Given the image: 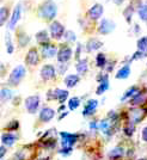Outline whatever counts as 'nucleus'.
Instances as JSON below:
<instances>
[{
	"label": "nucleus",
	"instance_id": "obj_1",
	"mask_svg": "<svg viewBox=\"0 0 147 160\" xmlns=\"http://www.w3.org/2000/svg\"><path fill=\"white\" fill-rule=\"evenodd\" d=\"M56 11H58V8L53 1H46L38 8V13L44 19H53L56 16Z\"/></svg>",
	"mask_w": 147,
	"mask_h": 160
},
{
	"label": "nucleus",
	"instance_id": "obj_2",
	"mask_svg": "<svg viewBox=\"0 0 147 160\" xmlns=\"http://www.w3.org/2000/svg\"><path fill=\"white\" fill-rule=\"evenodd\" d=\"M25 73H27V71H25L24 66L19 65V66L14 67L13 71L10 74V78H8L10 84H12V85H18L20 82V80L24 78Z\"/></svg>",
	"mask_w": 147,
	"mask_h": 160
},
{
	"label": "nucleus",
	"instance_id": "obj_3",
	"mask_svg": "<svg viewBox=\"0 0 147 160\" xmlns=\"http://www.w3.org/2000/svg\"><path fill=\"white\" fill-rule=\"evenodd\" d=\"M65 28L60 22H53L50 25V36L55 40H60L61 37L65 35Z\"/></svg>",
	"mask_w": 147,
	"mask_h": 160
},
{
	"label": "nucleus",
	"instance_id": "obj_4",
	"mask_svg": "<svg viewBox=\"0 0 147 160\" xmlns=\"http://www.w3.org/2000/svg\"><path fill=\"white\" fill-rule=\"evenodd\" d=\"M40 105V97L38 96H30L25 99V108L30 113H35Z\"/></svg>",
	"mask_w": 147,
	"mask_h": 160
},
{
	"label": "nucleus",
	"instance_id": "obj_5",
	"mask_svg": "<svg viewBox=\"0 0 147 160\" xmlns=\"http://www.w3.org/2000/svg\"><path fill=\"white\" fill-rule=\"evenodd\" d=\"M115 29V23L109 19H103L98 27V32L102 35H108Z\"/></svg>",
	"mask_w": 147,
	"mask_h": 160
},
{
	"label": "nucleus",
	"instance_id": "obj_6",
	"mask_svg": "<svg viewBox=\"0 0 147 160\" xmlns=\"http://www.w3.org/2000/svg\"><path fill=\"white\" fill-rule=\"evenodd\" d=\"M103 11H104V8H103V6H102L100 4H94V6L89 10L87 14H89V17H90L91 19L97 20L98 18H100V17H102Z\"/></svg>",
	"mask_w": 147,
	"mask_h": 160
},
{
	"label": "nucleus",
	"instance_id": "obj_7",
	"mask_svg": "<svg viewBox=\"0 0 147 160\" xmlns=\"http://www.w3.org/2000/svg\"><path fill=\"white\" fill-rule=\"evenodd\" d=\"M72 56V49L69 47H62L58 53V60L60 63H66Z\"/></svg>",
	"mask_w": 147,
	"mask_h": 160
},
{
	"label": "nucleus",
	"instance_id": "obj_8",
	"mask_svg": "<svg viewBox=\"0 0 147 160\" xmlns=\"http://www.w3.org/2000/svg\"><path fill=\"white\" fill-rule=\"evenodd\" d=\"M41 77L44 80H50L55 77V68L52 65H44L41 69Z\"/></svg>",
	"mask_w": 147,
	"mask_h": 160
},
{
	"label": "nucleus",
	"instance_id": "obj_9",
	"mask_svg": "<svg viewBox=\"0 0 147 160\" xmlns=\"http://www.w3.org/2000/svg\"><path fill=\"white\" fill-rule=\"evenodd\" d=\"M25 61H27L28 65H30V66L37 65V62H38V53H37V49H36V48H31V49L28 52Z\"/></svg>",
	"mask_w": 147,
	"mask_h": 160
},
{
	"label": "nucleus",
	"instance_id": "obj_10",
	"mask_svg": "<svg viewBox=\"0 0 147 160\" xmlns=\"http://www.w3.org/2000/svg\"><path fill=\"white\" fill-rule=\"evenodd\" d=\"M58 53L59 52H58L56 47L53 46V44H50V43L43 46V48H42V55H43V58H47V59L48 58H53V56H55V54Z\"/></svg>",
	"mask_w": 147,
	"mask_h": 160
},
{
	"label": "nucleus",
	"instance_id": "obj_11",
	"mask_svg": "<svg viewBox=\"0 0 147 160\" xmlns=\"http://www.w3.org/2000/svg\"><path fill=\"white\" fill-rule=\"evenodd\" d=\"M60 135H61V138L63 139V140H62V145H63L65 147H66V145H68V146L71 147L74 143V142L77 141V135H73V134H69V133H66V132H62Z\"/></svg>",
	"mask_w": 147,
	"mask_h": 160
},
{
	"label": "nucleus",
	"instance_id": "obj_12",
	"mask_svg": "<svg viewBox=\"0 0 147 160\" xmlns=\"http://www.w3.org/2000/svg\"><path fill=\"white\" fill-rule=\"evenodd\" d=\"M54 115H55V111H54L53 109H50V108H43L40 113V118L43 122H49L54 117Z\"/></svg>",
	"mask_w": 147,
	"mask_h": 160
},
{
	"label": "nucleus",
	"instance_id": "obj_13",
	"mask_svg": "<svg viewBox=\"0 0 147 160\" xmlns=\"http://www.w3.org/2000/svg\"><path fill=\"white\" fill-rule=\"evenodd\" d=\"M97 105H98V102H97V100H94V99L89 100L86 103V107L84 109V111H83V115H84V116H89V115L94 113Z\"/></svg>",
	"mask_w": 147,
	"mask_h": 160
},
{
	"label": "nucleus",
	"instance_id": "obj_14",
	"mask_svg": "<svg viewBox=\"0 0 147 160\" xmlns=\"http://www.w3.org/2000/svg\"><path fill=\"white\" fill-rule=\"evenodd\" d=\"M20 18V5L14 7L13 10V13H12V17H11V20H10V24H8V27L10 29H14L16 27V24H17V22L19 20Z\"/></svg>",
	"mask_w": 147,
	"mask_h": 160
},
{
	"label": "nucleus",
	"instance_id": "obj_15",
	"mask_svg": "<svg viewBox=\"0 0 147 160\" xmlns=\"http://www.w3.org/2000/svg\"><path fill=\"white\" fill-rule=\"evenodd\" d=\"M103 46V43L98 40H90L87 42L86 44V50L89 53H91V52H94V50H97V49H99L100 47Z\"/></svg>",
	"mask_w": 147,
	"mask_h": 160
},
{
	"label": "nucleus",
	"instance_id": "obj_16",
	"mask_svg": "<svg viewBox=\"0 0 147 160\" xmlns=\"http://www.w3.org/2000/svg\"><path fill=\"white\" fill-rule=\"evenodd\" d=\"M79 82V77L75 74H69L65 78V84L67 87H74Z\"/></svg>",
	"mask_w": 147,
	"mask_h": 160
},
{
	"label": "nucleus",
	"instance_id": "obj_17",
	"mask_svg": "<svg viewBox=\"0 0 147 160\" xmlns=\"http://www.w3.org/2000/svg\"><path fill=\"white\" fill-rule=\"evenodd\" d=\"M67 97H68V91H66V90H60V88H58V90H55V92H54V98H56L60 103H63V102L67 99Z\"/></svg>",
	"mask_w": 147,
	"mask_h": 160
},
{
	"label": "nucleus",
	"instance_id": "obj_18",
	"mask_svg": "<svg viewBox=\"0 0 147 160\" xmlns=\"http://www.w3.org/2000/svg\"><path fill=\"white\" fill-rule=\"evenodd\" d=\"M129 74H130V67H129V65H126V66H123L120 71L117 72L116 78H117V79H126V78L129 77Z\"/></svg>",
	"mask_w": 147,
	"mask_h": 160
},
{
	"label": "nucleus",
	"instance_id": "obj_19",
	"mask_svg": "<svg viewBox=\"0 0 147 160\" xmlns=\"http://www.w3.org/2000/svg\"><path fill=\"white\" fill-rule=\"evenodd\" d=\"M1 141H3V143L5 145V146H12L14 143V141H16V136H14L13 134H4L3 136H1Z\"/></svg>",
	"mask_w": 147,
	"mask_h": 160
},
{
	"label": "nucleus",
	"instance_id": "obj_20",
	"mask_svg": "<svg viewBox=\"0 0 147 160\" xmlns=\"http://www.w3.org/2000/svg\"><path fill=\"white\" fill-rule=\"evenodd\" d=\"M36 40L38 43L41 44H48V41H49V36H48L47 31H44V30H42L40 32L36 33Z\"/></svg>",
	"mask_w": 147,
	"mask_h": 160
},
{
	"label": "nucleus",
	"instance_id": "obj_21",
	"mask_svg": "<svg viewBox=\"0 0 147 160\" xmlns=\"http://www.w3.org/2000/svg\"><path fill=\"white\" fill-rule=\"evenodd\" d=\"M109 88V81H108V75H104L103 79L100 81V85L97 88V94H102L103 92H105Z\"/></svg>",
	"mask_w": 147,
	"mask_h": 160
},
{
	"label": "nucleus",
	"instance_id": "obj_22",
	"mask_svg": "<svg viewBox=\"0 0 147 160\" xmlns=\"http://www.w3.org/2000/svg\"><path fill=\"white\" fill-rule=\"evenodd\" d=\"M87 68H89V65H87L86 60H80L78 63H77V71L79 74L86 73Z\"/></svg>",
	"mask_w": 147,
	"mask_h": 160
},
{
	"label": "nucleus",
	"instance_id": "obj_23",
	"mask_svg": "<svg viewBox=\"0 0 147 160\" xmlns=\"http://www.w3.org/2000/svg\"><path fill=\"white\" fill-rule=\"evenodd\" d=\"M138 49L140 52H144V53L147 52V36H145V37H142V38L138 41Z\"/></svg>",
	"mask_w": 147,
	"mask_h": 160
},
{
	"label": "nucleus",
	"instance_id": "obj_24",
	"mask_svg": "<svg viewBox=\"0 0 147 160\" xmlns=\"http://www.w3.org/2000/svg\"><path fill=\"white\" fill-rule=\"evenodd\" d=\"M123 153H124L123 148H121V147H117V148L113 149V151L109 153V155H110L111 158H121V157L123 155Z\"/></svg>",
	"mask_w": 147,
	"mask_h": 160
},
{
	"label": "nucleus",
	"instance_id": "obj_25",
	"mask_svg": "<svg viewBox=\"0 0 147 160\" xmlns=\"http://www.w3.org/2000/svg\"><path fill=\"white\" fill-rule=\"evenodd\" d=\"M11 98H12V92H11V90H8V88H3V90H1V99H3V102L10 100Z\"/></svg>",
	"mask_w": 147,
	"mask_h": 160
},
{
	"label": "nucleus",
	"instance_id": "obj_26",
	"mask_svg": "<svg viewBox=\"0 0 147 160\" xmlns=\"http://www.w3.org/2000/svg\"><path fill=\"white\" fill-rule=\"evenodd\" d=\"M97 66L100 67V68H103V67L107 65V59H105V55L104 54L99 53L97 55Z\"/></svg>",
	"mask_w": 147,
	"mask_h": 160
},
{
	"label": "nucleus",
	"instance_id": "obj_27",
	"mask_svg": "<svg viewBox=\"0 0 147 160\" xmlns=\"http://www.w3.org/2000/svg\"><path fill=\"white\" fill-rule=\"evenodd\" d=\"M138 13L142 20H146L147 22V5H142V6L138 10Z\"/></svg>",
	"mask_w": 147,
	"mask_h": 160
},
{
	"label": "nucleus",
	"instance_id": "obj_28",
	"mask_svg": "<svg viewBox=\"0 0 147 160\" xmlns=\"http://www.w3.org/2000/svg\"><path fill=\"white\" fill-rule=\"evenodd\" d=\"M18 42H19L20 47H24V46H27L28 43H29V37H28L25 33L22 32L19 36H18Z\"/></svg>",
	"mask_w": 147,
	"mask_h": 160
},
{
	"label": "nucleus",
	"instance_id": "obj_29",
	"mask_svg": "<svg viewBox=\"0 0 147 160\" xmlns=\"http://www.w3.org/2000/svg\"><path fill=\"white\" fill-rule=\"evenodd\" d=\"M79 104H80V99L77 98V97H74V98H72V99H69L68 107H69L71 110H74V109H77V108L79 107Z\"/></svg>",
	"mask_w": 147,
	"mask_h": 160
},
{
	"label": "nucleus",
	"instance_id": "obj_30",
	"mask_svg": "<svg viewBox=\"0 0 147 160\" xmlns=\"http://www.w3.org/2000/svg\"><path fill=\"white\" fill-rule=\"evenodd\" d=\"M6 48H7V53H8V54L13 53V46H12V41H11V37H10V35H8V33L6 35Z\"/></svg>",
	"mask_w": 147,
	"mask_h": 160
},
{
	"label": "nucleus",
	"instance_id": "obj_31",
	"mask_svg": "<svg viewBox=\"0 0 147 160\" xmlns=\"http://www.w3.org/2000/svg\"><path fill=\"white\" fill-rule=\"evenodd\" d=\"M1 13H0V16H1V24H4L5 22L7 20V16H8V10H7L6 7H1V11H0Z\"/></svg>",
	"mask_w": 147,
	"mask_h": 160
},
{
	"label": "nucleus",
	"instance_id": "obj_32",
	"mask_svg": "<svg viewBox=\"0 0 147 160\" xmlns=\"http://www.w3.org/2000/svg\"><path fill=\"white\" fill-rule=\"evenodd\" d=\"M135 92H138V88H136L135 86L132 87V88H129V90H128L127 92L124 93V96L122 97V100H124L126 98H128V97H130V96H134V93H135Z\"/></svg>",
	"mask_w": 147,
	"mask_h": 160
},
{
	"label": "nucleus",
	"instance_id": "obj_33",
	"mask_svg": "<svg viewBox=\"0 0 147 160\" xmlns=\"http://www.w3.org/2000/svg\"><path fill=\"white\" fill-rule=\"evenodd\" d=\"M65 40H66L67 42H74V41H75V35H74V32L67 31V32L65 33Z\"/></svg>",
	"mask_w": 147,
	"mask_h": 160
},
{
	"label": "nucleus",
	"instance_id": "obj_34",
	"mask_svg": "<svg viewBox=\"0 0 147 160\" xmlns=\"http://www.w3.org/2000/svg\"><path fill=\"white\" fill-rule=\"evenodd\" d=\"M134 133V126L132 123H129L127 127L124 128V134L127 135V136H132Z\"/></svg>",
	"mask_w": 147,
	"mask_h": 160
},
{
	"label": "nucleus",
	"instance_id": "obj_35",
	"mask_svg": "<svg viewBox=\"0 0 147 160\" xmlns=\"http://www.w3.org/2000/svg\"><path fill=\"white\" fill-rule=\"evenodd\" d=\"M133 14V7L132 6H128L126 10H124V17L127 18V20L129 22L130 20V16Z\"/></svg>",
	"mask_w": 147,
	"mask_h": 160
},
{
	"label": "nucleus",
	"instance_id": "obj_36",
	"mask_svg": "<svg viewBox=\"0 0 147 160\" xmlns=\"http://www.w3.org/2000/svg\"><path fill=\"white\" fill-rule=\"evenodd\" d=\"M141 100H142V97H141V94H140V93H138L136 96H134L133 99H132V102H130V103L135 105V104H139V103H140Z\"/></svg>",
	"mask_w": 147,
	"mask_h": 160
},
{
	"label": "nucleus",
	"instance_id": "obj_37",
	"mask_svg": "<svg viewBox=\"0 0 147 160\" xmlns=\"http://www.w3.org/2000/svg\"><path fill=\"white\" fill-rule=\"evenodd\" d=\"M144 56H146V53H144V52H136V53L134 54L133 56V60H135V59H139V58H144Z\"/></svg>",
	"mask_w": 147,
	"mask_h": 160
},
{
	"label": "nucleus",
	"instance_id": "obj_38",
	"mask_svg": "<svg viewBox=\"0 0 147 160\" xmlns=\"http://www.w3.org/2000/svg\"><path fill=\"white\" fill-rule=\"evenodd\" d=\"M142 140L147 142V127H145L142 129Z\"/></svg>",
	"mask_w": 147,
	"mask_h": 160
},
{
	"label": "nucleus",
	"instance_id": "obj_39",
	"mask_svg": "<svg viewBox=\"0 0 147 160\" xmlns=\"http://www.w3.org/2000/svg\"><path fill=\"white\" fill-rule=\"evenodd\" d=\"M71 149H72V147H65V148H62L60 151V153H69L71 152Z\"/></svg>",
	"mask_w": 147,
	"mask_h": 160
},
{
	"label": "nucleus",
	"instance_id": "obj_40",
	"mask_svg": "<svg viewBox=\"0 0 147 160\" xmlns=\"http://www.w3.org/2000/svg\"><path fill=\"white\" fill-rule=\"evenodd\" d=\"M17 127H18V122H17V121H14L13 123H12L8 128H10V129H16Z\"/></svg>",
	"mask_w": 147,
	"mask_h": 160
},
{
	"label": "nucleus",
	"instance_id": "obj_41",
	"mask_svg": "<svg viewBox=\"0 0 147 160\" xmlns=\"http://www.w3.org/2000/svg\"><path fill=\"white\" fill-rule=\"evenodd\" d=\"M80 49H81V44H78V49H77V56H79V54H80Z\"/></svg>",
	"mask_w": 147,
	"mask_h": 160
},
{
	"label": "nucleus",
	"instance_id": "obj_42",
	"mask_svg": "<svg viewBox=\"0 0 147 160\" xmlns=\"http://www.w3.org/2000/svg\"><path fill=\"white\" fill-rule=\"evenodd\" d=\"M0 149H1V158H3V157H4V154H5V148H4V147H1Z\"/></svg>",
	"mask_w": 147,
	"mask_h": 160
},
{
	"label": "nucleus",
	"instance_id": "obj_43",
	"mask_svg": "<svg viewBox=\"0 0 147 160\" xmlns=\"http://www.w3.org/2000/svg\"><path fill=\"white\" fill-rule=\"evenodd\" d=\"M122 1H123V0H115V2H116V4H121Z\"/></svg>",
	"mask_w": 147,
	"mask_h": 160
},
{
	"label": "nucleus",
	"instance_id": "obj_44",
	"mask_svg": "<svg viewBox=\"0 0 147 160\" xmlns=\"http://www.w3.org/2000/svg\"><path fill=\"white\" fill-rule=\"evenodd\" d=\"M141 160H147V159H141Z\"/></svg>",
	"mask_w": 147,
	"mask_h": 160
}]
</instances>
